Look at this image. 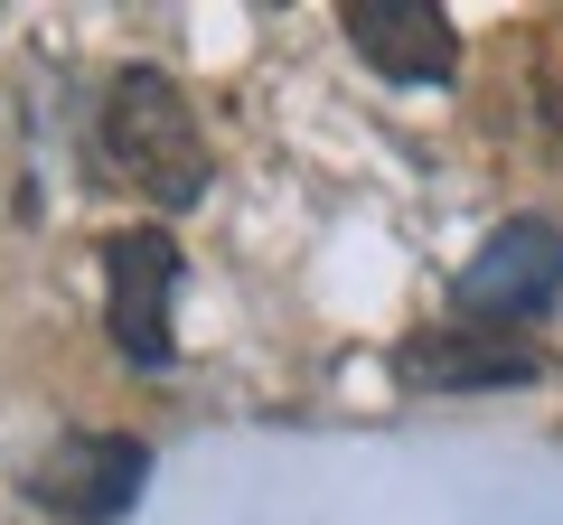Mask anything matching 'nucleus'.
I'll list each match as a JSON object with an SVG mask.
<instances>
[{
  "label": "nucleus",
  "instance_id": "1",
  "mask_svg": "<svg viewBox=\"0 0 563 525\" xmlns=\"http://www.w3.org/2000/svg\"><path fill=\"white\" fill-rule=\"evenodd\" d=\"M103 160H113L151 206H198L207 179H217L198 113H188V94L161 66H122L113 76V94H103Z\"/></svg>",
  "mask_w": 563,
  "mask_h": 525
},
{
  "label": "nucleus",
  "instance_id": "5",
  "mask_svg": "<svg viewBox=\"0 0 563 525\" xmlns=\"http://www.w3.org/2000/svg\"><path fill=\"white\" fill-rule=\"evenodd\" d=\"M103 291H113V347L132 366H169V291H179V244L161 225L103 235Z\"/></svg>",
  "mask_w": 563,
  "mask_h": 525
},
{
  "label": "nucleus",
  "instance_id": "4",
  "mask_svg": "<svg viewBox=\"0 0 563 525\" xmlns=\"http://www.w3.org/2000/svg\"><path fill=\"white\" fill-rule=\"evenodd\" d=\"M395 376L413 394H488V384H536L544 357L526 328H479V320H442V328H413L395 347Z\"/></svg>",
  "mask_w": 563,
  "mask_h": 525
},
{
  "label": "nucleus",
  "instance_id": "3",
  "mask_svg": "<svg viewBox=\"0 0 563 525\" xmlns=\"http://www.w3.org/2000/svg\"><path fill=\"white\" fill-rule=\"evenodd\" d=\"M141 479H151V450L132 432H57L47 460L29 469V498L66 525H113L141 498Z\"/></svg>",
  "mask_w": 563,
  "mask_h": 525
},
{
  "label": "nucleus",
  "instance_id": "2",
  "mask_svg": "<svg viewBox=\"0 0 563 525\" xmlns=\"http://www.w3.org/2000/svg\"><path fill=\"white\" fill-rule=\"evenodd\" d=\"M563 291V225L554 216H507L479 254L461 262V282H451V310L479 328H526L536 310H554Z\"/></svg>",
  "mask_w": 563,
  "mask_h": 525
},
{
  "label": "nucleus",
  "instance_id": "6",
  "mask_svg": "<svg viewBox=\"0 0 563 525\" xmlns=\"http://www.w3.org/2000/svg\"><path fill=\"white\" fill-rule=\"evenodd\" d=\"M339 29H347V47H357L376 76H395V85H442L451 66H461V29H451V10H432V0H339Z\"/></svg>",
  "mask_w": 563,
  "mask_h": 525
}]
</instances>
